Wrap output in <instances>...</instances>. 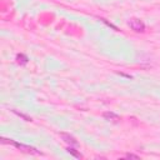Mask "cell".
<instances>
[{
    "label": "cell",
    "instance_id": "6",
    "mask_svg": "<svg viewBox=\"0 0 160 160\" xmlns=\"http://www.w3.org/2000/svg\"><path fill=\"white\" fill-rule=\"evenodd\" d=\"M68 151H69L71 155L76 156V158H81V154H80V152H78V151H76L74 148H71V146H69V148H68Z\"/></svg>",
    "mask_w": 160,
    "mask_h": 160
},
{
    "label": "cell",
    "instance_id": "2",
    "mask_svg": "<svg viewBox=\"0 0 160 160\" xmlns=\"http://www.w3.org/2000/svg\"><path fill=\"white\" fill-rule=\"evenodd\" d=\"M129 26L136 32H142L145 30V24L140 19H131L129 21Z\"/></svg>",
    "mask_w": 160,
    "mask_h": 160
},
{
    "label": "cell",
    "instance_id": "5",
    "mask_svg": "<svg viewBox=\"0 0 160 160\" xmlns=\"http://www.w3.org/2000/svg\"><path fill=\"white\" fill-rule=\"evenodd\" d=\"M16 59H18V62L19 64H26L28 62V56H25L24 54H18V56H16Z\"/></svg>",
    "mask_w": 160,
    "mask_h": 160
},
{
    "label": "cell",
    "instance_id": "1",
    "mask_svg": "<svg viewBox=\"0 0 160 160\" xmlns=\"http://www.w3.org/2000/svg\"><path fill=\"white\" fill-rule=\"evenodd\" d=\"M1 141L2 142H8V144H11L14 145L16 149L26 152V154H34V155H41V152L39 150H36L35 148L32 146H29V145H25V144H21V142H18V141H12L11 139H5V138H1Z\"/></svg>",
    "mask_w": 160,
    "mask_h": 160
},
{
    "label": "cell",
    "instance_id": "7",
    "mask_svg": "<svg viewBox=\"0 0 160 160\" xmlns=\"http://www.w3.org/2000/svg\"><path fill=\"white\" fill-rule=\"evenodd\" d=\"M14 112H15V114H18L19 116H21V118H24V119H25L26 121H31V118H29V116H26V115H24V114H20V112H18L16 110H14Z\"/></svg>",
    "mask_w": 160,
    "mask_h": 160
},
{
    "label": "cell",
    "instance_id": "8",
    "mask_svg": "<svg viewBox=\"0 0 160 160\" xmlns=\"http://www.w3.org/2000/svg\"><path fill=\"white\" fill-rule=\"evenodd\" d=\"M126 158H129V159H139V156L134 155V154H126Z\"/></svg>",
    "mask_w": 160,
    "mask_h": 160
},
{
    "label": "cell",
    "instance_id": "3",
    "mask_svg": "<svg viewBox=\"0 0 160 160\" xmlns=\"http://www.w3.org/2000/svg\"><path fill=\"white\" fill-rule=\"evenodd\" d=\"M60 136H61V139L66 142V144H69L70 146H76L79 142H78V140L72 136V135H70V134H66V132H60Z\"/></svg>",
    "mask_w": 160,
    "mask_h": 160
},
{
    "label": "cell",
    "instance_id": "4",
    "mask_svg": "<svg viewBox=\"0 0 160 160\" xmlns=\"http://www.w3.org/2000/svg\"><path fill=\"white\" fill-rule=\"evenodd\" d=\"M104 119L109 120V121H114V122H119L120 121V116L115 112H111V111H108V112H104L102 114Z\"/></svg>",
    "mask_w": 160,
    "mask_h": 160
}]
</instances>
